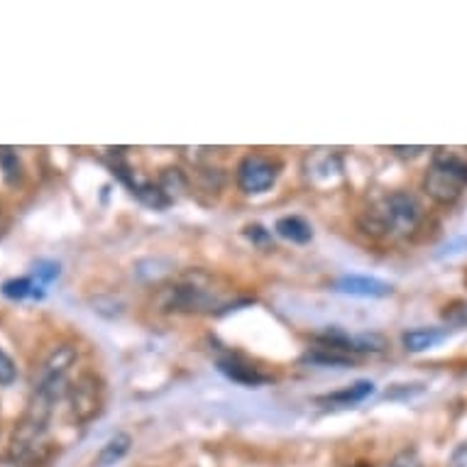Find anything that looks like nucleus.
I'll return each instance as SVG.
<instances>
[{
    "label": "nucleus",
    "mask_w": 467,
    "mask_h": 467,
    "mask_svg": "<svg viewBox=\"0 0 467 467\" xmlns=\"http://www.w3.org/2000/svg\"><path fill=\"white\" fill-rule=\"evenodd\" d=\"M157 311L186 316H218L238 306L235 289L218 275L192 269L157 291Z\"/></svg>",
    "instance_id": "1"
},
{
    "label": "nucleus",
    "mask_w": 467,
    "mask_h": 467,
    "mask_svg": "<svg viewBox=\"0 0 467 467\" xmlns=\"http://www.w3.org/2000/svg\"><path fill=\"white\" fill-rule=\"evenodd\" d=\"M445 467H467V441L465 443L455 445V451L451 452V458H448V465Z\"/></svg>",
    "instance_id": "20"
},
{
    "label": "nucleus",
    "mask_w": 467,
    "mask_h": 467,
    "mask_svg": "<svg viewBox=\"0 0 467 467\" xmlns=\"http://www.w3.org/2000/svg\"><path fill=\"white\" fill-rule=\"evenodd\" d=\"M375 391V384L362 379V382H355L350 387H345L340 391H333L328 397H321L318 401H326V404H340V406H350V404H360L365 399Z\"/></svg>",
    "instance_id": "12"
},
{
    "label": "nucleus",
    "mask_w": 467,
    "mask_h": 467,
    "mask_svg": "<svg viewBox=\"0 0 467 467\" xmlns=\"http://www.w3.org/2000/svg\"><path fill=\"white\" fill-rule=\"evenodd\" d=\"M445 337H448L445 328H414L401 336V343L409 353H426L438 343H443Z\"/></svg>",
    "instance_id": "10"
},
{
    "label": "nucleus",
    "mask_w": 467,
    "mask_h": 467,
    "mask_svg": "<svg viewBox=\"0 0 467 467\" xmlns=\"http://www.w3.org/2000/svg\"><path fill=\"white\" fill-rule=\"evenodd\" d=\"M304 362H311V365H323V368H350L355 362L353 355L340 353L336 348H326V345H316L314 350H308L304 355Z\"/></svg>",
    "instance_id": "13"
},
{
    "label": "nucleus",
    "mask_w": 467,
    "mask_h": 467,
    "mask_svg": "<svg viewBox=\"0 0 467 467\" xmlns=\"http://www.w3.org/2000/svg\"><path fill=\"white\" fill-rule=\"evenodd\" d=\"M275 233L279 238L294 243V245H306L314 238V228L301 215H284V218H279L275 225Z\"/></svg>",
    "instance_id": "9"
},
{
    "label": "nucleus",
    "mask_w": 467,
    "mask_h": 467,
    "mask_svg": "<svg viewBox=\"0 0 467 467\" xmlns=\"http://www.w3.org/2000/svg\"><path fill=\"white\" fill-rule=\"evenodd\" d=\"M67 397L71 399V416L78 423H88L100 414L103 401H106V389H103L99 375L84 372L77 379V384H71Z\"/></svg>",
    "instance_id": "6"
},
{
    "label": "nucleus",
    "mask_w": 467,
    "mask_h": 467,
    "mask_svg": "<svg viewBox=\"0 0 467 467\" xmlns=\"http://www.w3.org/2000/svg\"><path fill=\"white\" fill-rule=\"evenodd\" d=\"M245 238L253 243V245L262 247V250H275V240H272V233L262 225H247L245 228Z\"/></svg>",
    "instance_id": "17"
},
{
    "label": "nucleus",
    "mask_w": 467,
    "mask_h": 467,
    "mask_svg": "<svg viewBox=\"0 0 467 467\" xmlns=\"http://www.w3.org/2000/svg\"><path fill=\"white\" fill-rule=\"evenodd\" d=\"M350 467H368V465H365V462H355V465H350Z\"/></svg>",
    "instance_id": "22"
},
{
    "label": "nucleus",
    "mask_w": 467,
    "mask_h": 467,
    "mask_svg": "<svg viewBox=\"0 0 467 467\" xmlns=\"http://www.w3.org/2000/svg\"><path fill=\"white\" fill-rule=\"evenodd\" d=\"M333 289L337 294H348V296H358V299H387L394 294V286L377 276H362V275H345L336 279Z\"/></svg>",
    "instance_id": "7"
},
{
    "label": "nucleus",
    "mask_w": 467,
    "mask_h": 467,
    "mask_svg": "<svg viewBox=\"0 0 467 467\" xmlns=\"http://www.w3.org/2000/svg\"><path fill=\"white\" fill-rule=\"evenodd\" d=\"M17 379L16 360L5 350H0V387H10Z\"/></svg>",
    "instance_id": "19"
},
{
    "label": "nucleus",
    "mask_w": 467,
    "mask_h": 467,
    "mask_svg": "<svg viewBox=\"0 0 467 467\" xmlns=\"http://www.w3.org/2000/svg\"><path fill=\"white\" fill-rule=\"evenodd\" d=\"M426 211L421 201L409 192H391L372 201L362 211L360 230L375 240H404L421 228Z\"/></svg>",
    "instance_id": "2"
},
{
    "label": "nucleus",
    "mask_w": 467,
    "mask_h": 467,
    "mask_svg": "<svg viewBox=\"0 0 467 467\" xmlns=\"http://www.w3.org/2000/svg\"><path fill=\"white\" fill-rule=\"evenodd\" d=\"M387 467H423V460L414 448H404L387 462Z\"/></svg>",
    "instance_id": "18"
},
{
    "label": "nucleus",
    "mask_w": 467,
    "mask_h": 467,
    "mask_svg": "<svg viewBox=\"0 0 467 467\" xmlns=\"http://www.w3.org/2000/svg\"><path fill=\"white\" fill-rule=\"evenodd\" d=\"M77 360L78 353L74 345H59V348H54L49 358L45 360V365L39 368L30 404L45 406V409H52L54 411L57 401H62L69 394V372L77 365Z\"/></svg>",
    "instance_id": "4"
},
{
    "label": "nucleus",
    "mask_w": 467,
    "mask_h": 467,
    "mask_svg": "<svg viewBox=\"0 0 467 467\" xmlns=\"http://www.w3.org/2000/svg\"><path fill=\"white\" fill-rule=\"evenodd\" d=\"M218 369H221L223 375L233 379V382L245 384V387H260V384L272 382L275 377L267 375V372H262V368H254L253 362H247L243 355L235 353H225L218 358Z\"/></svg>",
    "instance_id": "8"
},
{
    "label": "nucleus",
    "mask_w": 467,
    "mask_h": 467,
    "mask_svg": "<svg viewBox=\"0 0 467 467\" xmlns=\"http://www.w3.org/2000/svg\"><path fill=\"white\" fill-rule=\"evenodd\" d=\"M0 169H3V179H5V184L17 186L20 182H23V161H20L16 150H10V147H0Z\"/></svg>",
    "instance_id": "15"
},
{
    "label": "nucleus",
    "mask_w": 467,
    "mask_h": 467,
    "mask_svg": "<svg viewBox=\"0 0 467 467\" xmlns=\"http://www.w3.org/2000/svg\"><path fill=\"white\" fill-rule=\"evenodd\" d=\"M279 161L265 154H245L238 161L235 169V182L238 189L247 196H257V193H267L279 179Z\"/></svg>",
    "instance_id": "5"
},
{
    "label": "nucleus",
    "mask_w": 467,
    "mask_h": 467,
    "mask_svg": "<svg viewBox=\"0 0 467 467\" xmlns=\"http://www.w3.org/2000/svg\"><path fill=\"white\" fill-rule=\"evenodd\" d=\"M57 276H59V265H57V262L39 260L37 265H35V276H32V279H35L39 286H49Z\"/></svg>",
    "instance_id": "16"
},
{
    "label": "nucleus",
    "mask_w": 467,
    "mask_h": 467,
    "mask_svg": "<svg viewBox=\"0 0 467 467\" xmlns=\"http://www.w3.org/2000/svg\"><path fill=\"white\" fill-rule=\"evenodd\" d=\"M423 192L441 206H452L467 192V160L448 150H438L423 174Z\"/></svg>",
    "instance_id": "3"
},
{
    "label": "nucleus",
    "mask_w": 467,
    "mask_h": 467,
    "mask_svg": "<svg viewBox=\"0 0 467 467\" xmlns=\"http://www.w3.org/2000/svg\"><path fill=\"white\" fill-rule=\"evenodd\" d=\"M130 445H132V438L128 433H115L110 441H108L100 452L96 455V467H110L115 462H120V460L130 452Z\"/></svg>",
    "instance_id": "11"
},
{
    "label": "nucleus",
    "mask_w": 467,
    "mask_h": 467,
    "mask_svg": "<svg viewBox=\"0 0 467 467\" xmlns=\"http://www.w3.org/2000/svg\"><path fill=\"white\" fill-rule=\"evenodd\" d=\"M391 152L397 157H419L426 152V147H391Z\"/></svg>",
    "instance_id": "21"
},
{
    "label": "nucleus",
    "mask_w": 467,
    "mask_h": 467,
    "mask_svg": "<svg viewBox=\"0 0 467 467\" xmlns=\"http://www.w3.org/2000/svg\"><path fill=\"white\" fill-rule=\"evenodd\" d=\"M3 294L13 301H23L27 296H37L42 299L45 296V286H39L32 276H17V279H8V282L3 284Z\"/></svg>",
    "instance_id": "14"
}]
</instances>
